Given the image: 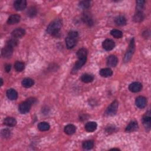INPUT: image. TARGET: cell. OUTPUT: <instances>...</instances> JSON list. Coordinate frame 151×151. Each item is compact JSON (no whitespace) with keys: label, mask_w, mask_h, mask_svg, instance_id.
I'll return each instance as SVG.
<instances>
[{"label":"cell","mask_w":151,"mask_h":151,"mask_svg":"<svg viewBox=\"0 0 151 151\" xmlns=\"http://www.w3.org/2000/svg\"><path fill=\"white\" fill-rule=\"evenodd\" d=\"M62 26V22L60 19H56L53 21L48 26L47 32L52 36H56L60 30Z\"/></svg>","instance_id":"1"},{"label":"cell","mask_w":151,"mask_h":151,"mask_svg":"<svg viewBox=\"0 0 151 151\" xmlns=\"http://www.w3.org/2000/svg\"><path fill=\"white\" fill-rule=\"evenodd\" d=\"M78 38V33L75 31H72L68 34V36L66 37V47L68 49H73L77 43V40Z\"/></svg>","instance_id":"2"},{"label":"cell","mask_w":151,"mask_h":151,"mask_svg":"<svg viewBox=\"0 0 151 151\" xmlns=\"http://www.w3.org/2000/svg\"><path fill=\"white\" fill-rule=\"evenodd\" d=\"M33 104L31 102L30 99H28L26 101L20 103L18 106V110L22 114H26L30 110Z\"/></svg>","instance_id":"3"},{"label":"cell","mask_w":151,"mask_h":151,"mask_svg":"<svg viewBox=\"0 0 151 151\" xmlns=\"http://www.w3.org/2000/svg\"><path fill=\"white\" fill-rule=\"evenodd\" d=\"M119 106V103L117 100L113 101L108 106L106 110V113L108 116H113L117 112Z\"/></svg>","instance_id":"4"},{"label":"cell","mask_w":151,"mask_h":151,"mask_svg":"<svg viewBox=\"0 0 151 151\" xmlns=\"http://www.w3.org/2000/svg\"><path fill=\"white\" fill-rule=\"evenodd\" d=\"M134 51H135V41L134 39H133L131 40L130 42L129 49L127 51L124 57V61L125 62H128L131 59V57L134 53Z\"/></svg>","instance_id":"5"},{"label":"cell","mask_w":151,"mask_h":151,"mask_svg":"<svg viewBox=\"0 0 151 151\" xmlns=\"http://www.w3.org/2000/svg\"><path fill=\"white\" fill-rule=\"evenodd\" d=\"M142 122L146 130L149 131L151 126V116H150V111L147 112L144 115V116L142 118Z\"/></svg>","instance_id":"6"},{"label":"cell","mask_w":151,"mask_h":151,"mask_svg":"<svg viewBox=\"0 0 151 151\" xmlns=\"http://www.w3.org/2000/svg\"><path fill=\"white\" fill-rule=\"evenodd\" d=\"M14 51V47L10 45H6L5 47L2 49L1 54L4 58H9L12 56Z\"/></svg>","instance_id":"7"},{"label":"cell","mask_w":151,"mask_h":151,"mask_svg":"<svg viewBox=\"0 0 151 151\" xmlns=\"http://www.w3.org/2000/svg\"><path fill=\"white\" fill-rule=\"evenodd\" d=\"M136 106L139 109H144L147 104L146 99L144 96H139L135 100Z\"/></svg>","instance_id":"8"},{"label":"cell","mask_w":151,"mask_h":151,"mask_svg":"<svg viewBox=\"0 0 151 151\" xmlns=\"http://www.w3.org/2000/svg\"><path fill=\"white\" fill-rule=\"evenodd\" d=\"M102 46L104 49H105L107 51H110L114 49L115 43L112 40L106 39L103 42Z\"/></svg>","instance_id":"9"},{"label":"cell","mask_w":151,"mask_h":151,"mask_svg":"<svg viewBox=\"0 0 151 151\" xmlns=\"http://www.w3.org/2000/svg\"><path fill=\"white\" fill-rule=\"evenodd\" d=\"M27 6L26 0H17L14 3V7L17 11H22Z\"/></svg>","instance_id":"10"},{"label":"cell","mask_w":151,"mask_h":151,"mask_svg":"<svg viewBox=\"0 0 151 151\" xmlns=\"http://www.w3.org/2000/svg\"><path fill=\"white\" fill-rule=\"evenodd\" d=\"M26 34V31L21 28H18L13 30L11 33V36L16 39H20L22 37Z\"/></svg>","instance_id":"11"},{"label":"cell","mask_w":151,"mask_h":151,"mask_svg":"<svg viewBox=\"0 0 151 151\" xmlns=\"http://www.w3.org/2000/svg\"><path fill=\"white\" fill-rule=\"evenodd\" d=\"M129 89L133 93H137L142 89V85L139 82H133L129 86Z\"/></svg>","instance_id":"12"},{"label":"cell","mask_w":151,"mask_h":151,"mask_svg":"<svg viewBox=\"0 0 151 151\" xmlns=\"http://www.w3.org/2000/svg\"><path fill=\"white\" fill-rule=\"evenodd\" d=\"M118 63V59L116 56H115L114 55H110L108 57L107 65L108 66L114 67L115 66H116Z\"/></svg>","instance_id":"13"},{"label":"cell","mask_w":151,"mask_h":151,"mask_svg":"<svg viewBox=\"0 0 151 151\" xmlns=\"http://www.w3.org/2000/svg\"><path fill=\"white\" fill-rule=\"evenodd\" d=\"M20 20H21V17L19 15L13 14L9 17L7 20V23L9 25L16 24L20 21Z\"/></svg>","instance_id":"14"},{"label":"cell","mask_w":151,"mask_h":151,"mask_svg":"<svg viewBox=\"0 0 151 151\" xmlns=\"http://www.w3.org/2000/svg\"><path fill=\"white\" fill-rule=\"evenodd\" d=\"M7 96L9 100H14L18 98V93L14 89H9L7 91Z\"/></svg>","instance_id":"15"},{"label":"cell","mask_w":151,"mask_h":151,"mask_svg":"<svg viewBox=\"0 0 151 151\" xmlns=\"http://www.w3.org/2000/svg\"><path fill=\"white\" fill-rule=\"evenodd\" d=\"M98 125L95 122H89L85 125V129L89 132H93L96 130Z\"/></svg>","instance_id":"16"},{"label":"cell","mask_w":151,"mask_h":151,"mask_svg":"<svg viewBox=\"0 0 151 151\" xmlns=\"http://www.w3.org/2000/svg\"><path fill=\"white\" fill-rule=\"evenodd\" d=\"M138 124L136 121H132L129 123L126 127V131L127 132H133L138 129Z\"/></svg>","instance_id":"17"},{"label":"cell","mask_w":151,"mask_h":151,"mask_svg":"<svg viewBox=\"0 0 151 151\" xmlns=\"http://www.w3.org/2000/svg\"><path fill=\"white\" fill-rule=\"evenodd\" d=\"M76 131V127L74 125L69 124L65 126L64 127V132L68 135H71L74 134Z\"/></svg>","instance_id":"18"},{"label":"cell","mask_w":151,"mask_h":151,"mask_svg":"<svg viewBox=\"0 0 151 151\" xmlns=\"http://www.w3.org/2000/svg\"><path fill=\"white\" fill-rule=\"evenodd\" d=\"M87 60V59H79L78 61L76 63L73 70L72 72H76L78 70L82 67V66L86 63Z\"/></svg>","instance_id":"19"},{"label":"cell","mask_w":151,"mask_h":151,"mask_svg":"<svg viewBox=\"0 0 151 151\" xmlns=\"http://www.w3.org/2000/svg\"><path fill=\"white\" fill-rule=\"evenodd\" d=\"M82 20L84 21V22H85L87 25L89 26H91L93 25V21L92 18L89 13H85L83 15Z\"/></svg>","instance_id":"20"},{"label":"cell","mask_w":151,"mask_h":151,"mask_svg":"<svg viewBox=\"0 0 151 151\" xmlns=\"http://www.w3.org/2000/svg\"><path fill=\"white\" fill-rule=\"evenodd\" d=\"M100 75L103 77H109L112 76L113 72L112 70L109 68H102L100 70Z\"/></svg>","instance_id":"21"},{"label":"cell","mask_w":151,"mask_h":151,"mask_svg":"<svg viewBox=\"0 0 151 151\" xmlns=\"http://www.w3.org/2000/svg\"><path fill=\"white\" fill-rule=\"evenodd\" d=\"M21 83L23 87L26 88H30L34 85V82L33 79L30 78H25L22 80Z\"/></svg>","instance_id":"22"},{"label":"cell","mask_w":151,"mask_h":151,"mask_svg":"<svg viewBox=\"0 0 151 151\" xmlns=\"http://www.w3.org/2000/svg\"><path fill=\"white\" fill-rule=\"evenodd\" d=\"M80 79L83 82L85 83H89L93 82V80H94V77L93 76V75L91 74L86 73V74H82Z\"/></svg>","instance_id":"23"},{"label":"cell","mask_w":151,"mask_h":151,"mask_svg":"<svg viewBox=\"0 0 151 151\" xmlns=\"http://www.w3.org/2000/svg\"><path fill=\"white\" fill-rule=\"evenodd\" d=\"M4 123L5 125L9 126V127H13L16 125L17 124V121L15 118H11V117H8L6 118L4 121Z\"/></svg>","instance_id":"24"},{"label":"cell","mask_w":151,"mask_h":151,"mask_svg":"<svg viewBox=\"0 0 151 151\" xmlns=\"http://www.w3.org/2000/svg\"><path fill=\"white\" fill-rule=\"evenodd\" d=\"M77 56L78 57V59H87V50L85 48L79 49L77 52Z\"/></svg>","instance_id":"25"},{"label":"cell","mask_w":151,"mask_h":151,"mask_svg":"<svg viewBox=\"0 0 151 151\" xmlns=\"http://www.w3.org/2000/svg\"><path fill=\"white\" fill-rule=\"evenodd\" d=\"M114 22L118 26H125L127 22L125 17L122 16H119L117 17H116L114 19Z\"/></svg>","instance_id":"26"},{"label":"cell","mask_w":151,"mask_h":151,"mask_svg":"<svg viewBox=\"0 0 151 151\" xmlns=\"http://www.w3.org/2000/svg\"><path fill=\"white\" fill-rule=\"evenodd\" d=\"M37 127H38V129L42 132L47 131L50 128V125L47 122H42L39 123Z\"/></svg>","instance_id":"27"},{"label":"cell","mask_w":151,"mask_h":151,"mask_svg":"<svg viewBox=\"0 0 151 151\" xmlns=\"http://www.w3.org/2000/svg\"><path fill=\"white\" fill-rule=\"evenodd\" d=\"M144 19V14L142 11H137L133 17V20L136 22H141Z\"/></svg>","instance_id":"28"},{"label":"cell","mask_w":151,"mask_h":151,"mask_svg":"<svg viewBox=\"0 0 151 151\" xmlns=\"http://www.w3.org/2000/svg\"><path fill=\"white\" fill-rule=\"evenodd\" d=\"M94 146V142L93 141L91 140H89V141H86L85 142H83V144H82V146L83 148V149H86V150H90L91 149H92L93 148Z\"/></svg>","instance_id":"29"},{"label":"cell","mask_w":151,"mask_h":151,"mask_svg":"<svg viewBox=\"0 0 151 151\" xmlns=\"http://www.w3.org/2000/svg\"><path fill=\"white\" fill-rule=\"evenodd\" d=\"M110 34L113 37L116 39H121L123 36L122 32L119 30H116V29L112 30L110 31Z\"/></svg>","instance_id":"30"},{"label":"cell","mask_w":151,"mask_h":151,"mask_svg":"<svg viewBox=\"0 0 151 151\" xmlns=\"http://www.w3.org/2000/svg\"><path fill=\"white\" fill-rule=\"evenodd\" d=\"M37 13V11L36 7H31L28 8L27 10V16L30 17H33L34 16H36Z\"/></svg>","instance_id":"31"},{"label":"cell","mask_w":151,"mask_h":151,"mask_svg":"<svg viewBox=\"0 0 151 151\" xmlns=\"http://www.w3.org/2000/svg\"><path fill=\"white\" fill-rule=\"evenodd\" d=\"M14 68L17 72H22L24 68V64L22 62H17L14 64Z\"/></svg>","instance_id":"32"},{"label":"cell","mask_w":151,"mask_h":151,"mask_svg":"<svg viewBox=\"0 0 151 151\" xmlns=\"http://www.w3.org/2000/svg\"><path fill=\"white\" fill-rule=\"evenodd\" d=\"M145 3V1L141 0V1H136V9L137 11H142V9L144 7V4Z\"/></svg>","instance_id":"33"},{"label":"cell","mask_w":151,"mask_h":151,"mask_svg":"<svg viewBox=\"0 0 151 151\" xmlns=\"http://www.w3.org/2000/svg\"><path fill=\"white\" fill-rule=\"evenodd\" d=\"M7 44L8 45L11 46V47H16V46L18 44V40H17V39L13 37L12 39H9V40L7 41Z\"/></svg>","instance_id":"34"},{"label":"cell","mask_w":151,"mask_h":151,"mask_svg":"<svg viewBox=\"0 0 151 151\" xmlns=\"http://www.w3.org/2000/svg\"><path fill=\"white\" fill-rule=\"evenodd\" d=\"M1 136L3 137H4V138H8L11 135V131L9 129H5L2 130L1 132Z\"/></svg>","instance_id":"35"},{"label":"cell","mask_w":151,"mask_h":151,"mask_svg":"<svg viewBox=\"0 0 151 151\" xmlns=\"http://www.w3.org/2000/svg\"><path fill=\"white\" fill-rule=\"evenodd\" d=\"M90 1H81L79 4L80 6L83 8H89L90 7Z\"/></svg>","instance_id":"36"},{"label":"cell","mask_w":151,"mask_h":151,"mask_svg":"<svg viewBox=\"0 0 151 151\" xmlns=\"http://www.w3.org/2000/svg\"><path fill=\"white\" fill-rule=\"evenodd\" d=\"M11 64H7L5 67V70L6 72H7V73L9 72L11 70Z\"/></svg>","instance_id":"37"},{"label":"cell","mask_w":151,"mask_h":151,"mask_svg":"<svg viewBox=\"0 0 151 151\" xmlns=\"http://www.w3.org/2000/svg\"><path fill=\"white\" fill-rule=\"evenodd\" d=\"M0 81H1V86H2L3 84V80L2 79H1V80H0Z\"/></svg>","instance_id":"38"}]
</instances>
